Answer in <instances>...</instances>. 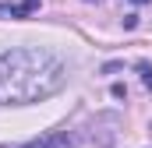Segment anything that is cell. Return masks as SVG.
Segmentation results:
<instances>
[{
	"mask_svg": "<svg viewBox=\"0 0 152 148\" xmlns=\"http://www.w3.org/2000/svg\"><path fill=\"white\" fill-rule=\"evenodd\" d=\"M67 67L57 53L42 46H18L0 53V102L4 106H25L50 99L64 88Z\"/></svg>",
	"mask_w": 152,
	"mask_h": 148,
	"instance_id": "cell-1",
	"label": "cell"
},
{
	"mask_svg": "<svg viewBox=\"0 0 152 148\" xmlns=\"http://www.w3.org/2000/svg\"><path fill=\"white\" fill-rule=\"evenodd\" d=\"M39 7V0H21V4H0V18H28Z\"/></svg>",
	"mask_w": 152,
	"mask_h": 148,
	"instance_id": "cell-2",
	"label": "cell"
},
{
	"mask_svg": "<svg viewBox=\"0 0 152 148\" xmlns=\"http://www.w3.org/2000/svg\"><path fill=\"white\" fill-rule=\"evenodd\" d=\"M60 141H67L64 134H46V138H32L28 145H21V148H53V145H60Z\"/></svg>",
	"mask_w": 152,
	"mask_h": 148,
	"instance_id": "cell-3",
	"label": "cell"
},
{
	"mask_svg": "<svg viewBox=\"0 0 152 148\" xmlns=\"http://www.w3.org/2000/svg\"><path fill=\"white\" fill-rule=\"evenodd\" d=\"M138 71H142V81H145V88L152 92V67H149V64H138Z\"/></svg>",
	"mask_w": 152,
	"mask_h": 148,
	"instance_id": "cell-4",
	"label": "cell"
},
{
	"mask_svg": "<svg viewBox=\"0 0 152 148\" xmlns=\"http://www.w3.org/2000/svg\"><path fill=\"white\" fill-rule=\"evenodd\" d=\"M134 4H149V0H134Z\"/></svg>",
	"mask_w": 152,
	"mask_h": 148,
	"instance_id": "cell-5",
	"label": "cell"
}]
</instances>
